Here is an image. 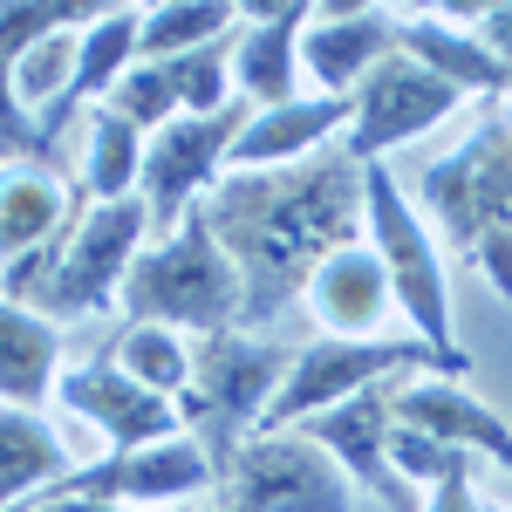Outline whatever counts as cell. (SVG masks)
I'll list each match as a JSON object with an SVG mask.
<instances>
[{"label": "cell", "mask_w": 512, "mask_h": 512, "mask_svg": "<svg viewBox=\"0 0 512 512\" xmlns=\"http://www.w3.org/2000/svg\"><path fill=\"white\" fill-rule=\"evenodd\" d=\"M212 239L239 274V328H274L308 280L342 246H362V164L349 151H315L280 171H226L198 198Z\"/></svg>", "instance_id": "6da1fadb"}, {"label": "cell", "mask_w": 512, "mask_h": 512, "mask_svg": "<svg viewBox=\"0 0 512 512\" xmlns=\"http://www.w3.org/2000/svg\"><path fill=\"white\" fill-rule=\"evenodd\" d=\"M417 192H424L437 239L458 260H472L499 301H512V96L485 103L472 137L424 164Z\"/></svg>", "instance_id": "7a4b0ae2"}, {"label": "cell", "mask_w": 512, "mask_h": 512, "mask_svg": "<svg viewBox=\"0 0 512 512\" xmlns=\"http://www.w3.org/2000/svg\"><path fill=\"white\" fill-rule=\"evenodd\" d=\"M287 369H294V349L260 342V335H246V328H219V335H198L192 342V383L178 396V424H185V437L212 458L219 478H226L239 444L267 424Z\"/></svg>", "instance_id": "3957f363"}, {"label": "cell", "mask_w": 512, "mask_h": 512, "mask_svg": "<svg viewBox=\"0 0 512 512\" xmlns=\"http://www.w3.org/2000/svg\"><path fill=\"white\" fill-rule=\"evenodd\" d=\"M362 219H369V246H376V260L390 274V294L403 308V321H410V335L451 376H465L472 355L451 335V280H444V260H437V239L417 219V205H403V185L390 178V164H362Z\"/></svg>", "instance_id": "277c9868"}, {"label": "cell", "mask_w": 512, "mask_h": 512, "mask_svg": "<svg viewBox=\"0 0 512 512\" xmlns=\"http://www.w3.org/2000/svg\"><path fill=\"white\" fill-rule=\"evenodd\" d=\"M123 315L158 321V328H185V335L239 328V274L198 205L185 212V226L171 239L137 253V267L123 280Z\"/></svg>", "instance_id": "5b68a950"}, {"label": "cell", "mask_w": 512, "mask_h": 512, "mask_svg": "<svg viewBox=\"0 0 512 512\" xmlns=\"http://www.w3.org/2000/svg\"><path fill=\"white\" fill-rule=\"evenodd\" d=\"M151 239V212L144 198H117V205H89L76 212V226L62 233V253L55 267L41 274V287L28 294V308L41 321H82V315H103L110 301H123V280L137 267Z\"/></svg>", "instance_id": "8992f818"}, {"label": "cell", "mask_w": 512, "mask_h": 512, "mask_svg": "<svg viewBox=\"0 0 512 512\" xmlns=\"http://www.w3.org/2000/svg\"><path fill=\"white\" fill-rule=\"evenodd\" d=\"M410 369H444V362L417 335H369V342L321 335V342H308V349L294 355V369H287V383H280V396H274V410H267L260 431H294L315 410H335V403L376 390L390 376H410Z\"/></svg>", "instance_id": "52a82bcc"}, {"label": "cell", "mask_w": 512, "mask_h": 512, "mask_svg": "<svg viewBox=\"0 0 512 512\" xmlns=\"http://www.w3.org/2000/svg\"><path fill=\"white\" fill-rule=\"evenodd\" d=\"M246 123H253V103H226L219 117H178V123H164L158 137H144V185H137V198H144L158 239L178 233L185 212L226 178V158H233Z\"/></svg>", "instance_id": "ba28073f"}, {"label": "cell", "mask_w": 512, "mask_h": 512, "mask_svg": "<svg viewBox=\"0 0 512 512\" xmlns=\"http://www.w3.org/2000/svg\"><path fill=\"white\" fill-rule=\"evenodd\" d=\"M219 492L239 512H349V472L301 431H253Z\"/></svg>", "instance_id": "9c48e42d"}, {"label": "cell", "mask_w": 512, "mask_h": 512, "mask_svg": "<svg viewBox=\"0 0 512 512\" xmlns=\"http://www.w3.org/2000/svg\"><path fill=\"white\" fill-rule=\"evenodd\" d=\"M349 103H355V110H349V137H342V151H349L355 164H383V151H396V144H410V137L437 130L465 96H458L444 76H431L424 62L390 55V62H376L369 76L355 82Z\"/></svg>", "instance_id": "30bf717a"}, {"label": "cell", "mask_w": 512, "mask_h": 512, "mask_svg": "<svg viewBox=\"0 0 512 512\" xmlns=\"http://www.w3.org/2000/svg\"><path fill=\"white\" fill-rule=\"evenodd\" d=\"M55 492L69 499H110V506H137V512H164V506H185V499H205L219 492V472L212 458L198 451L192 437H164V444H144V451H110L103 465L89 472H69Z\"/></svg>", "instance_id": "8fae6325"}, {"label": "cell", "mask_w": 512, "mask_h": 512, "mask_svg": "<svg viewBox=\"0 0 512 512\" xmlns=\"http://www.w3.org/2000/svg\"><path fill=\"white\" fill-rule=\"evenodd\" d=\"M396 383H403V376H390V383H376V390L349 396V403H335V410H315V417H308V424H294V431L315 437L321 451L349 472V485L376 492L390 512H424V506H417V485H410V478H396V465H390Z\"/></svg>", "instance_id": "7c38bea8"}, {"label": "cell", "mask_w": 512, "mask_h": 512, "mask_svg": "<svg viewBox=\"0 0 512 512\" xmlns=\"http://www.w3.org/2000/svg\"><path fill=\"white\" fill-rule=\"evenodd\" d=\"M55 403L82 417V424H96V431L110 437V451H144V444H164V437H178V403L171 396H151L144 383H130L110 355H96V362H82V369H62L55 376Z\"/></svg>", "instance_id": "4fadbf2b"}, {"label": "cell", "mask_w": 512, "mask_h": 512, "mask_svg": "<svg viewBox=\"0 0 512 512\" xmlns=\"http://www.w3.org/2000/svg\"><path fill=\"white\" fill-rule=\"evenodd\" d=\"M315 7L301 0H253L239 7V28H233V96L253 103V110H280L294 103V48L308 35Z\"/></svg>", "instance_id": "5bb4252c"}, {"label": "cell", "mask_w": 512, "mask_h": 512, "mask_svg": "<svg viewBox=\"0 0 512 512\" xmlns=\"http://www.w3.org/2000/svg\"><path fill=\"white\" fill-rule=\"evenodd\" d=\"M396 55H410V62H424L431 76H444L465 103L472 96H512V69L478 41V28L465 21H451L444 7H410V14H396Z\"/></svg>", "instance_id": "9a60e30c"}, {"label": "cell", "mask_w": 512, "mask_h": 512, "mask_svg": "<svg viewBox=\"0 0 512 512\" xmlns=\"http://www.w3.org/2000/svg\"><path fill=\"white\" fill-rule=\"evenodd\" d=\"M396 55V7H315L301 62L328 96H355V82Z\"/></svg>", "instance_id": "2e32d148"}, {"label": "cell", "mask_w": 512, "mask_h": 512, "mask_svg": "<svg viewBox=\"0 0 512 512\" xmlns=\"http://www.w3.org/2000/svg\"><path fill=\"white\" fill-rule=\"evenodd\" d=\"M396 424L431 431L444 444H458V451H485V458H499L512 472V424L492 403H478L458 376H403L396 383Z\"/></svg>", "instance_id": "e0dca14e"}, {"label": "cell", "mask_w": 512, "mask_h": 512, "mask_svg": "<svg viewBox=\"0 0 512 512\" xmlns=\"http://www.w3.org/2000/svg\"><path fill=\"white\" fill-rule=\"evenodd\" d=\"M76 226V185L48 158H14L0 164V267L41 253L48 239H62Z\"/></svg>", "instance_id": "ac0fdd59"}, {"label": "cell", "mask_w": 512, "mask_h": 512, "mask_svg": "<svg viewBox=\"0 0 512 512\" xmlns=\"http://www.w3.org/2000/svg\"><path fill=\"white\" fill-rule=\"evenodd\" d=\"M390 308H396V294H390V274H383L376 246H342L308 280V315L342 342H369L390 321Z\"/></svg>", "instance_id": "d6986e66"}, {"label": "cell", "mask_w": 512, "mask_h": 512, "mask_svg": "<svg viewBox=\"0 0 512 512\" xmlns=\"http://www.w3.org/2000/svg\"><path fill=\"white\" fill-rule=\"evenodd\" d=\"M349 96H294L280 110H253V123L239 130L226 171H280V164H301L328 151L335 130H349Z\"/></svg>", "instance_id": "ffe728a7"}, {"label": "cell", "mask_w": 512, "mask_h": 512, "mask_svg": "<svg viewBox=\"0 0 512 512\" xmlns=\"http://www.w3.org/2000/svg\"><path fill=\"white\" fill-rule=\"evenodd\" d=\"M103 7H21V0H7L0 7V164L14 158H48V144H41V123L21 110V96H14V69H21V55L35 48L41 35H55V28H82V21H96Z\"/></svg>", "instance_id": "44dd1931"}, {"label": "cell", "mask_w": 512, "mask_h": 512, "mask_svg": "<svg viewBox=\"0 0 512 512\" xmlns=\"http://www.w3.org/2000/svg\"><path fill=\"white\" fill-rule=\"evenodd\" d=\"M137 41H144V7H103L76 41V82H69V96L55 103V110H41V144H55L69 117H76L82 103H103L110 89H117L130 69H137Z\"/></svg>", "instance_id": "7402d4cb"}, {"label": "cell", "mask_w": 512, "mask_h": 512, "mask_svg": "<svg viewBox=\"0 0 512 512\" xmlns=\"http://www.w3.org/2000/svg\"><path fill=\"white\" fill-rule=\"evenodd\" d=\"M69 478V451L55 424L41 410H21V403H0V512H21L28 499L55 492Z\"/></svg>", "instance_id": "603a6c76"}, {"label": "cell", "mask_w": 512, "mask_h": 512, "mask_svg": "<svg viewBox=\"0 0 512 512\" xmlns=\"http://www.w3.org/2000/svg\"><path fill=\"white\" fill-rule=\"evenodd\" d=\"M62 376V328L0 294V403L41 410Z\"/></svg>", "instance_id": "cb8c5ba5"}, {"label": "cell", "mask_w": 512, "mask_h": 512, "mask_svg": "<svg viewBox=\"0 0 512 512\" xmlns=\"http://www.w3.org/2000/svg\"><path fill=\"white\" fill-rule=\"evenodd\" d=\"M239 28V7L226 0H164V7H144V41H137V62H171V55H192V48H212Z\"/></svg>", "instance_id": "d4e9b609"}, {"label": "cell", "mask_w": 512, "mask_h": 512, "mask_svg": "<svg viewBox=\"0 0 512 512\" xmlns=\"http://www.w3.org/2000/svg\"><path fill=\"white\" fill-rule=\"evenodd\" d=\"M110 362L130 383H144L151 396H171V403L192 383V342L178 328H158V321H130L117 335V349H110Z\"/></svg>", "instance_id": "484cf974"}, {"label": "cell", "mask_w": 512, "mask_h": 512, "mask_svg": "<svg viewBox=\"0 0 512 512\" xmlns=\"http://www.w3.org/2000/svg\"><path fill=\"white\" fill-rule=\"evenodd\" d=\"M144 185V130H130L117 110H96L89 117V171H82V192L96 205H117L137 198Z\"/></svg>", "instance_id": "4316f807"}, {"label": "cell", "mask_w": 512, "mask_h": 512, "mask_svg": "<svg viewBox=\"0 0 512 512\" xmlns=\"http://www.w3.org/2000/svg\"><path fill=\"white\" fill-rule=\"evenodd\" d=\"M89 28V21H82ZM82 28H55V35H41L28 55H21V69H14V96H21V110L41 117V110H55L62 96H69V82H76V41Z\"/></svg>", "instance_id": "83f0119b"}, {"label": "cell", "mask_w": 512, "mask_h": 512, "mask_svg": "<svg viewBox=\"0 0 512 512\" xmlns=\"http://www.w3.org/2000/svg\"><path fill=\"white\" fill-rule=\"evenodd\" d=\"M390 465L396 478H410V485H451V478H472V465H465V451L458 444H444V437L431 431H410V424H396L390 431Z\"/></svg>", "instance_id": "f1b7e54d"}, {"label": "cell", "mask_w": 512, "mask_h": 512, "mask_svg": "<svg viewBox=\"0 0 512 512\" xmlns=\"http://www.w3.org/2000/svg\"><path fill=\"white\" fill-rule=\"evenodd\" d=\"M472 28H478V41H485V48H492V55L512 69V7H478Z\"/></svg>", "instance_id": "f546056e"}, {"label": "cell", "mask_w": 512, "mask_h": 512, "mask_svg": "<svg viewBox=\"0 0 512 512\" xmlns=\"http://www.w3.org/2000/svg\"><path fill=\"white\" fill-rule=\"evenodd\" d=\"M21 512H137V506H110V499H69V492H41Z\"/></svg>", "instance_id": "4dcf8cb0"}, {"label": "cell", "mask_w": 512, "mask_h": 512, "mask_svg": "<svg viewBox=\"0 0 512 512\" xmlns=\"http://www.w3.org/2000/svg\"><path fill=\"white\" fill-rule=\"evenodd\" d=\"M424 512H485V506H478L472 478H451V485H437V492H431V506H424Z\"/></svg>", "instance_id": "1f68e13d"}, {"label": "cell", "mask_w": 512, "mask_h": 512, "mask_svg": "<svg viewBox=\"0 0 512 512\" xmlns=\"http://www.w3.org/2000/svg\"><path fill=\"white\" fill-rule=\"evenodd\" d=\"M205 512H239V506H233V499H226V492H219V506H205Z\"/></svg>", "instance_id": "d6a6232c"}, {"label": "cell", "mask_w": 512, "mask_h": 512, "mask_svg": "<svg viewBox=\"0 0 512 512\" xmlns=\"http://www.w3.org/2000/svg\"><path fill=\"white\" fill-rule=\"evenodd\" d=\"M485 512H492V506H485Z\"/></svg>", "instance_id": "836d02e7"}]
</instances>
